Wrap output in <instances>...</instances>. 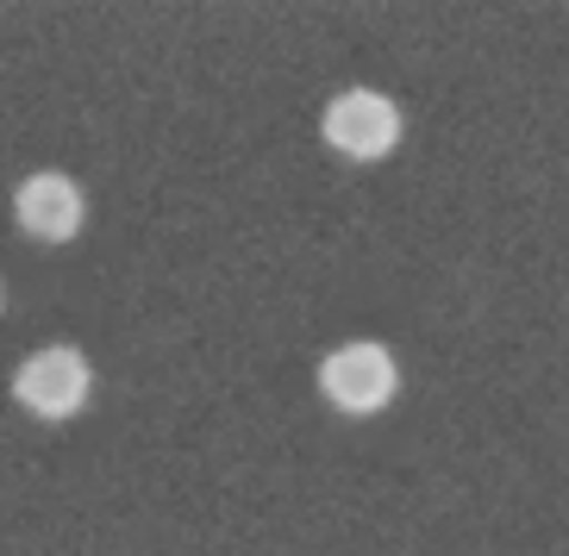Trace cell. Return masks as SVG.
<instances>
[{
  "label": "cell",
  "mask_w": 569,
  "mask_h": 556,
  "mask_svg": "<svg viewBox=\"0 0 569 556\" xmlns=\"http://www.w3.org/2000/svg\"><path fill=\"white\" fill-rule=\"evenodd\" d=\"M319 394H326L338 413H351V419L382 413V406L401 394V363H395V351L376 344V337H351V344H338V351L319 356Z\"/></svg>",
  "instance_id": "cell-1"
},
{
  "label": "cell",
  "mask_w": 569,
  "mask_h": 556,
  "mask_svg": "<svg viewBox=\"0 0 569 556\" xmlns=\"http://www.w3.org/2000/svg\"><path fill=\"white\" fill-rule=\"evenodd\" d=\"M319 132L332 144L338 156H351V163H382L395 144H401V107L388 101L382 88H345L326 101L319 113Z\"/></svg>",
  "instance_id": "cell-2"
},
{
  "label": "cell",
  "mask_w": 569,
  "mask_h": 556,
  "mask_svg": "<svg viewBox=\"0 0 569 556\" xmlns=\"http://www.w3.org/2000/svg\"><path fill=\"white\" fill-rule=\"evenodd\" d=\"M88 394H94V363L76 344H44L13 375V401L32 419H76L88 406Z\"/></svg>",
  "instance_id": "cell-3"
},
{
  "label": "cell",
  "mask_w": 569,
  "mask_h": 556,
  "mask_svg": "<svg viewBox=\"0 0 569 556\" xmlns=\"http://www.w3.org/2000/svg\"><path fill=\"white\" fill-rule=\"evenodd\" d=\"M13 220L38 244H69L88 225V194L82 182H69L63 169H38L13 188Z\"/></svg>",
  "instance_id": "cell-4"
}]
</instances>
